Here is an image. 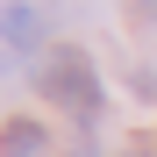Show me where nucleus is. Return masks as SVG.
<instances>
[{
  "instance_id": "f257e3e1",
  "label": "nucleus",
  "mask_w": 157,
  "mask_h": 157,
  "mask_svg": "<svg viewBox=\"0 0 157 157\" xmlns=\"http://www.w3.org/2000/svg\"><path fill=\"white\" fill-rule=\"evenodd\" d=\"M36 93L50 100V107L78 114V121H93V114H100V71H93L86 50H71V43L36 57Z\"/></svg>"
},
{
  "instance_id": "f03ea898",
  "label": "nucleus",
  "mask_w": 157,
  "mask_h": 157,
  "mask_svg": "<svg viewBox=\"0 0 157 157\" xmlns=\"http://www.w3.org/2000/svg\"><path fill=\"white\" fill-rule=\"evenodd\" d=\"M0 36H7V50H36V43H43V14L29 7V0H7V14H0Z\"/></svg>"
},
{
  "instance_id": "7ed1b4c3",
  "label": "nucleus",
  "mask_w": 157,
  "mask_h": 157,
  "mask_svg": "<svg viewBox=\"0 0 157 157\" xmlns=\"http://www.w3.org/2000/svg\"><path fill=\"white\" fill-rule=\"evenodd\" d=\"M50 150V136H43V121H29V114H14L7 128H0V157H43Z\"/></svg>"
},
{
  "instance_id": "20e7f679",
  "label": "nucleus",
  "mask_w": 157,
  "mask_h": 157,
  "mask_svg": "<svg viewBox=\"0 0 157 157\" xmlns=\"http://www.w3.org/2000/svg\"><path fill=\"white\" fill-rule=\"evenodd\" d=\"M136 14H150V21H157V0H136Z\"/></svg>"
}]
</instances>
